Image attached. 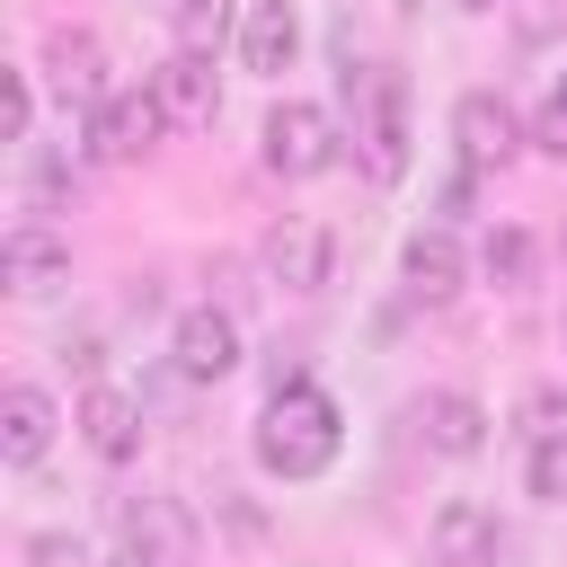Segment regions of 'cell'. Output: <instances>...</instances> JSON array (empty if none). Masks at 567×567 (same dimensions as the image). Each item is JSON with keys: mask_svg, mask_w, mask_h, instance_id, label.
<instances>
[{"mask_svg": "<svg viewBox=\"0 0 567 567\" xmlns=\"http://www.w3.org/2000/svg\"><path fill=\"white\" fill-rule=\"evenodd\" d=\"M337 443H346L337 399H328V390H310L301 372H292V381H275V399H266V416H257V461H266L275 478H319V470L337 461Z\"/></svg>", "mask_w": 567, "mask_h": 567, "instance_id": "1", "label": "cell"}, {"mask_svg": "<svg viewBox=\"0 0 567 567\" xmlns=\"http://www.w3.org/2000/svg\"><path fill=\"white\" fill-rule=\"evenodd\" d=\"M346 97H354V142H363V168L390 186V177H408V89H399V71H381V62H363V71H346Z\"/></svg>", "mask_w": 567, "mask_h": 567, "instance_id": "2", "label": "cell"}, {"mask_svg": "<svg viewBox=\"0 0 567 567\" xmlns=\"http://www.w3.org/2000/svg\"><path fill=\"white\" fill-rule=\"evenodd\" d=\"M257 151H266L275 177H328V168H337V115L310 106V97H284V106L266 115Z\"/></svg>", "mask_w": 567, "mask_h": 567, "instance_id": "3", "label": "cell"}, {"mask_svg": "<svg viewBox=\"0 0 567 567\" xmlns=\"http://www.w3.org/2000/svg\"><path fill=\"white\" fill-rule=\"evenodd\" d=\"M159 133H168V115H159V97H151V89H115V97H106V106H89V124H80V142H89V159H97V168L142 159Z\"/></svg>", "mask_w": 567, "mask_h": 567, "instance_id": "4", "label": "cell"}, {"mask_svg": "<svg viewBox=\"0 0 567 567\" xmlns=\"http://www.w3.org/2000/svg\"><path fill=\"white\" fill-rule=\"evenodd\" d=\"M257 266H266V284H275V292H319V284L337 275V239H328L319 221L284 213V221L257 239Z\"/></svg>", "mask_w": 567, "mask_h": 567, "instance_id": "5", "label": "cell"}, {"mask_svg": "<svg viewBox=\"0 0 567 567\" xmlns=\"http://www.w3.org/2000/svg\"><path fill=\"white\" fill-rule=\"evenodd\" d=\"M168 363H177L186 381H230V372H239V319L213 310V301L177 310V328H168Z\"/></svg>", "mask_w": 567, "mask_h": 567, "instance_id": "6", "label": "cell"}, {"mask_svg": "<svg viewBox=\"0 0 567 567\" xmlns=\"http://www.w3.org/2000/svg\"><path fill=\"white\" fill-rule=\"evenodd\" d=\"M0 284H9L18 301H44L53 284H71V239L44 230V221H18V230L0 239Z\"/></svg>", "mask_w": 567, "mask_h": 567, "instance_id": "7", "label": "cell"}, {"mask_svg": "<svg viewBox=\"0 0 567 567\" xmlns=\"http://www.w3.org/2000/svg\"><path fill=\"white\" fill-rule=\"evenodd\" d=\"M124 549L142 567H195V514L177 496H133L124 505Z\"/></svg>", "mask_w": 567, "mask_h": 567, "instance_id": "8", "label": "cell"}, {"mask_svg": "<svg viewBox=\"0 0 567 567\" xmlns=\"http://www.w3.org/2000/svg\"><path fill=\"white\" fill-rule=\"evenodd\" d=\"M452 142H461V168H505L523 151V124H514V106L496 89H470L452 106Z\"/></svg>", "mask_w": 567, "mask_h": 567, "instance_id": "9", "label": "cell"}, {"mask_svg": "<svg viewBox=\"0 0 567 567\" xmlns=\"http://www.w3.org/2000/svg\"><path fill=\"white\" fill-rule=\"evenodd\" d=\"M44 80H53L80 115L115 97V89H106V44H97L89 27H53V44H44Z\"/></svg>", "mask_w": 567, "mask_h": 567, "instance_id": "10", "label": "cell"}, {"mask_svg": "<svg viewBox=\"0 0 567 567\" xmlns=\"http://www.w3.org/2000/svg\"><path fill=\"white\" fill-rule=\"evenodd\" d=\"M151 97H159V115L168 124H213L221 115V80H213V53H168L159 71H151Z\"/></svg>", "mask_w": 567, "mask_h": 567, "instance_id": "11", "label": "cell"}, {"mask_svg": "<svg viewBox=\"0 0 567 567\" xmlns=\"http://www.w3.org/2000/svg\"><path fill=\"white\" fill-rule=\"evenodd\" d=\"M416 434H425V452H443V461H470L478 443H487V408L470 399V390H425L416 408Z\"/></svg>", "mask_w": 567, "mask_h": 567, "instance_id": "12", "label": "cell"}, {"mask_svg": "<svg viewBox=\"0 0 567 567\" xmlns=\"http://www.w3.org/2000/svg\"><path fill=\"white\" fill-rule=\"evenodd\" d=\"M425 549H434V567H487V558H496V514H487L478 496H452V505L425 523Z\"/></svg>", "mask_w": 567, "mask_h": 567, "instance_id": "13", "label": "cell"}, {"mask_svg": "<svg viewBox=\"0 0 567 567\" xmlns=\"http://www.w3.org/2000/svg\"><path fill=\"white\" fill-rule=\"evenodd\" d=\"M292 53H301L292 0H248V9H239V62H248V71H292Z\"/></svg>", "mask_w": 567, "mask_h": 567, "instance_id": "14", "label": "cell"}, {"mask_svg": "<svg viewBox=\"0 0 567 567\" xmlns=\"http://www.w3.org/2000/svg\"><path fill=\"white\" fill-rule=\"evenodd\" d=\"M44 443H53V399L35 381H9L0 390V461L27 470V461H44Z\"/></svg>", "mask_w": 567, "mask_h": 567, "instance_id": "15", "label": "cell"}, {"mask_svg": "<svg viewBox=\"0 0 567 567\" xmlns=\"http://www.w3.org/2000/svg\"><path fill=\"white\" fill-rule=\"evenodd\" d=\"M399 275H408L416 301H452V292H461V239H452V230H416V239L399 248Z\"/></svg>", "mask_w": 567, "mask_h": 567, "instance_id": "16", "label": "cell"}, {"mask_svg": "<svg viewBox=\"0 0 567 567\" xmlns=\"http://www.w3.org/2000/svg\"><path fill=\"white\" fill-rule=\"evenodd\" d=\"M80 434H89L97 461H133V452H142V408H133L124 390H89V399H80Z\"/></svg>", "mask_w": 567, "mask_h": 567, "instance_id": "17", "label": "cell"}, {"mask_svg": "<svg viewBox=\"0 0 567 567\" xmlns=\"http://www.w3.org/2000/svg\"><path fill=\"white\" fill-rule=\"evenodd\" d=\"M478 275H487L496 292H523V284L540 275V239H532L523 221H496V230L478 239Z\"/></svg>", "mask_w": 567, "mask_h": 567, "instance_id": "18", "label": "cell"}, {"mask_svg": "<svg viewBox=\"0 0 567 567\" xmlns=\"http://www.w3.org/2000/svg\"><path fill=\"white\" fill-rule=\"evenodd\" d=\"M514 425H523V443H567V390L558 381H532L514 399Z\"/></svg>", "mask_w": 567, "mask_h": 567, "instance_id": "19", "label": "cell"}, {"mask_svg": "<svg viewBox=\"0 0 567 567\" xmlns=\"http://www.w3.org/2000/svg\"><path fill=\"white\" fill-rule=\"evenodd\" d=\"M221 27H230V0H186L177 9V44L186 53H221Z\"/></svg>", "mask_w": 567, "mask_h": 567, "instance_id": "20", "label": "cell"}, {"mask_svg": "<svg viewBox=\"0 0 567 567\" xmlns=\"http://www.w3.org/2000/svg\"><path fill=\"white\" fill-rule=\"evenodd\" d=\"M27 567H89L80 532H27Z\"/></svg>", "mask_w": 567, "mask_h": 567, "instance_id": "21", "label": "cell"}, {"mask_svg": "<svg viewBox=\"0 0 567 567\" xmlns=\"http://www.w3.org/2000/svg\"><path fill=\"white\" fill-rule=\"evenodd\" d=\"M532 496L567 505V443H532Z\"/></svg>", "mask_w": 567, "mask_h": 567, "instance_id": "22", "label": "cell"}, {"mask_svg": "<svg viewBox=\"0 0 567 567\" xmlns=\"http://www.w3.org/2000/svg\"><path fill=\"white\" fill-rule=\"evenodd\" d=\"M532 151H549V159H567V89L532 115Z\"/></svg>", "mask_w": 567, "mask_h": 567, "instance_id": "23", "label": "cell"}, {"mask_svg": "<svg viewBox=\"0 0 567 567\" xmlns=\"http://www.w3.org/2000/svg\"><path fill=\"white\" fill-rule=\"evenodd\" d=\"M27 124H35V89H27V71H9V115H0V133L27 142Z\"/></svg>", "mask_w": 567, "mask_h": 567, "instance_id": "24", "label": "cell"}, {"mask_svg": "<svg viewBox=\"0 0 567 567\" xmlns=\"http://www.w3.org/2000/svg\"><path fill=\"white\" fill-rule=\"evenodd\" d=\"M470 9H496V0H470Z\"/></svg>", "mask_w": 567, "mask_h": 567, "instance_id": "25", "label": "cell"}]
</instances>
